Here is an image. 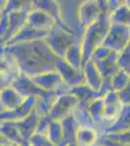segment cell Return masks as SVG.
<instances>
[{
  "label": "cell",
  "mask_w": 130,
  "mask_h": 146,
  "mask_svg": "<svg viewBox=\"0 0 130 146\" xmlns=\"http://www.w3.org/2000/svg\"><path fill=\"white\" fill-rule=\"evenodd\" d=\"M18 63L22 74L35 77L44 73L56 71L59 58L51 52L45 39L26 43L6 45Z\"/></svg>",
  "instance_id": "6da1fadb"
},
{
  "label": "cell",
  "mask_w": 130,
  "mask_h": 146,
  "mask_svg": "<svg viewBox=\"0 0 130 146\" xmlns=\"http://www.w3.org/2000/svg\"><path fill=\"white\" fill-rule=\"evenodd\" d=\"M111 25V13L109 11H103L98 20L84 29L82 38V67L90 60L92 53L99 47L103 46Z\"/></svg>",
  "instance_id": "7a4b0ae2"
},
{
  "label": "cell",
  "mask_w": 130,
  "mask_h": 146,
  "mask_svg": "<svg viewBox=\"0 0 130 146\" xmlns=\"http://www.w3.org/2000/svg\"><path fill=\"white\" fill-rule=\"evenodd\" d=\"M45 41L54 55L59 58H64L68 49L74 44L82 42V38L65 31L58 25H55L49 31Z\"/></svg>",
  "instance_id": "3957f363"
},
{
  "label": "cell",
  "mask_w": 130,
  "mask_h": 146,
  "mask_svg": "<svg viewBox=\"0 0 130 146\" xmlns=\"http://www.w3.org/2000/svg\"><path fill=\"white\" fill-rule=\"evenodd\" d=\"M16 91L22 95L24 98H44L46 100L55 101L56 98L61 95H64L60 92H46L40 89L38 86L34 84L30 77H27L23 74H20L16 80H14L11 85Z\"/></svg>",
  "instance_id": "277c9868"
},
{
  "label": "cell",
  "mask_w": 130,
  "mask_h": 146,
  "mask_svg": "<svg viewBox=\"0 0 130 146\" xmlns=\"http://www.w3.org/2000/svg\"><path fill=\"white\" fill-rule=\"evenodd\" d=\"M130 41V27L120 25H111L103 46L110 51L120 54Z\"/></svg>",
  "instance_id": "5b68a950"
},
{
  "label": "cell",
  "mask_w": 130,
  "mask_h": 146,
  "mask_svg": "<svg viewBox=\"0 0 130 146\" xmlns=\"http://www.w3.org/2000/svg\"><path fill=\"white\" fill-rule=\"evenodd\" d=\"M78 105L79 100L72 94L61 95L53 102L49 110V116L54 121H61L67 117L72 116Z\"/></svg>",
  "instance_id": "8992f818"
},
{
  "label": "cell",
  "mask_w": 130,
  "mask_h": 146,
  "mask_svg": "<svg viewBox=\"0 0 130 146\" xmlns=\"http://www.w3.org/2000/svg\"><path fill=\"white\" fill-rule=\"evenodd\" d=\"M31 79L36 86L46 92H60L63 94H69L71 91V88L64 83L57 71L44 73L32 77Z\"/></svg>",
  "instance_id": "52a82bcc"
},
{
  "label": "cell",
  "mask_w": 130,
  "mask_h": 146,
  "mask_svg": "<svg viewBox=\"0 0 130 146\" xmlns=\"http://www.w3.org/2000/svg\"><path fill=\"white\" fill-rule=\"evenodd\" d=\"M104 100V109H103V117L104 123H105V129L111 127L119 118L120 112L122 110L121 101H120L117 92L111 91L103 96ZM103 131V133H104Z\"/></svg>",
  "instance_id": "ba28073f"
},
{
  "label": "cell",
  "mask_w": 130,
  "mask_h": 146,
  "mask_svg": "<svg viewBox=\"0 0 130 146\" xmlns=\"http://www.w3.org/2000/svg\"><path fill=\"white\" fill-rule=\"evenodd\" d=\"M32 9L33 7H29L22 11L9 14V27L4 36L0 39V45H7L26 25L28 14Z\"/></svg>",
  "instance_id": "9c48e42d"
},
{
  "label": "cell",
  "mask_w": 130,
  "mask_h": 146,
  "mask_svg": "<svg viewBox=\"0 0 130 146\" xmlns=\"http://www.w3.org/2000/svg\"><path fill=\"white\" fill-rule=\"evenodd\" d=\"M101 13H102V9L99 1L88 0V1L81 2L78 9V21L80 25L84 29H86L98 20Z\"/></svg>",
  "instance_id": "30bf717a"
},
{
  "label": "cell",
  "mask_w": 130,
  "mask_h": 146,
  "mask_svg": "<svg viewBox=\"0 0 130 146\" xmlns=\"http://www.w3.org/2000/svg\"><path fill=\"white\" fill-rule=\"evenodd\" d=\"M56 71L60 74L64 83L71 89L86 84L84 71L71 66L63 58H59L56 63Z\"/></svg>",
  "instance_id": "8fae6325"
},
{
  "label": "cell",
  "mask_w": 130,
  "mask_h": 146,
  "mask_svg": "<svg viewBox=\"0 0 130 146\" xmlns=\"http://www.w3.org/2000/svg\"><path fill=\"white\" fill-rule=\"evenodd\" d=\"M20 74V67L6 45H0V75L13 82Z\"/></svg>",
  "instance_id": "7c38bea8"
},
{
  "label": "cell",
  "mask_w": 130,
  "mask_h": 146,
  "mask_svg": "<svg viewBox=\"0 0 130 146\" xmlns=\"http://www.w3.org/2000/svg\"><path fill=\"white\" fill-rule=\"evenodd\" d=\"M26 25L42 31H49L56 25L55 21L46 12L33 8L27 17Z\"/></svg>",
  "instance_id": "4fadbf2b"
},
{
  "label": "cell",
  "mask_w": 130,
  "mask_h": 146,
  "mask_svg": "<svg viewBox=\"0 0 130 146\" xmlns=\"http://www.w3.org/2000/svg\"><path fill=\"white\" fill-rule=\"evenodd\" d=\"M33 8L40 9V10L48 13L49 15L55 21L56 25L60 27L62 29H64L65 31L69 32L71 34L77 35L76 32H75L72 28H70L68 25H66L65 23H63L62 19H61V8H60L59 1H49V0H46V1H33ZM79 37H81V36H79Z\"/></svg>",
  "instance_id": "5bb4252c"
},
{
  "label": "cell",
  "mask_w": 130,
  "mask_h": 146,
  "mask_svg": "<svg viewBox=\"0 0 130 146\" xmlns=\"http://www.w3.org/2000/svg\"><path fill=\"white\" fill-rule=\"evenodd\" d=\"M35 101H36L35 98H28L18 109L0 113V122H18L26 118L34 110Z\"/></svg>",
  "instance_id": "9a60e30c"
},
{
  "label": "cell",
  "mask_w": 130,
  "mask_h": 146,
  "mask_svg": "<svg viewBox=\"0 0 130 146\" xmlns=\"http://www.w3.org/2000/svg\"><path fill=\"white\" fill-rule=\"evenodd\" d=\"M26 98L16 91L12 86L0 92V103L5 111H13L20 108Z\"/></svg>",
  "instance_id": "2e32d148"
},
{
  "label": "cell",
  "mask_w": 130,
  "mask_h": 146,
  "mask_svg": "<svg viewBox=\"0 0 130 146\" xmlns=\"http://www.w3.org/2000/svg\"><path fill=\"white\" fill-rule=\"evenodd\" d=\"M70 94H72L73 96H75L78 98V100H79V105L78 106L84 108L88 107V105L93 100L104 96V95L100 91L96 92L92 90L91 88H89L86 84L72 88L70 91Z\"/></svg>",
  "instance_id": "e0dca14e"
},
{
  "label": "cell",
  "mask_w": 130,
  "mask_h": 146,
  "mask_svg": "<svg viewBox=\"0 0 130 146\" xmlns=\"http://www.w3.org/2000/svg\"><path fill=\"white\" fill-rule=\"evenodd\" d=\"M40 118H41V117L33 110L26 118L20 120V121L15 122V125L16 126L18 131H20L22 138L26 141V142H28L29 138L36 133Z\"/></svg>",
  "instance_id": "ac0fdd59"
},
{
  "label": "cell",
  "mask_w": 130,
  "mask_h": 146,
  "mask_svg": "<svg viewBox=\"0 0 130 146\" xmlns=\"http://www.w3.org/2000/svg\"><path fill=\"white\" fill-rule=\"evenodd\" d=\"M119 54L115 52H111V54L106 58L100 60V62H94L96 67L98 68L101 76L104 79H110L120 69L117 64V58Z\"/></svg>",
  "instance_id": "d6986e66"
},
{
  "label": "cell",
  "mask_w": 130,
  "mask_h": 146,
  "mask_svg": "<svg viewBox=\"0 0 130 146\" xmlns=\"http://www.w3.org/2000/svg\"><path fill=\"white\" fill-rule=\"evenodd\" d=\"M82 71L84 74V81L86 85L91 88L92 90L99 92L103 84V78L96 67L95 63L91 60H88L82 67Z\"/></svg>",
  "instance_id": "ffe728a7"
},
{
  "label": "cell",
  "mask_w": 130,
  "mask_h": 146,
  "mask_svg": "<svg viewBox=\"0 0 130 146\" xmlns=\"http://www.w3.org/2000/svg\"><path fill=\"white\" fill-rule=\"evenodd\" d=\"M0 133H2L11 144L16 146H28L22 138L20 131L16 128L15 122H0Z\"/></svg>",
  "instance_id": "44dd1931"
},
{
  "label": "cell",
  "mask_w": 130,
  "mask_h": 146,
  "mask_svg": "<svg viewBox=\"0 0 130 146\" xmlns=\"http://www.w3.org/2000/svg\"><path fill=\"white\" fill-rule=\"evenodd\" d=\"M48 33L49 31L37 30L25 25L7 45H12V44H18V43H26V42H33V41H37V40H43L47 37Z\"/></svg>",
  "instance_id": "7402d4cb"
},
{
  "label": "cell",
  "mask_w": 130,
  "mask_h": 146,
  "mask_svg": "<svg viewBox=\"0 0 130 146\" xmlns=\"http://www.w3.org/2000/svg\"><path fill=\"white\" fill-rule=\"evenodd\" d=\"M130 131V105H124L120 112L119 118L111 127L105 129L103 135L106 133H121Z\"/></svg>",
  "instance_id": "603a6c76"
},
{
  "label": "cell",
  "mask_w": 130,
  "mask_h": 146,
  "mask_svg": "<svg viewBox=\"0 0 130 146\" xmlns=\"http://www.w3.org/2000/svg\"><path fill=\"white\" fill-rule=\"evenodd\" d=\"M100 138L98 131L93 128H79L76 135V142L80 146H95Z\"/></svg>",
  "instance_id": "cb8c5ba5"
},
{
  "label": "cell",
  "mask_w": 130,
  "mask_h": 146,
  "mask_svg": "<svg viewBox=\"0 0 130 146\" xmlns=\"http://www.w3.org/2000/svg\"><path fill=\"white\" fill-rule=\"evenodd\" d=\"M60 123L61 127H62L63 142L67 145L76 142V135L78 129H79V126H78L76 120L73 117V115L61 120Z\"/></svg>",
  "instance_id": "d4e9b609"
},
{
  "label": "cell",
  "mask_w": 130,
  "mask_h": 146,
  "mask_svg": "<svg viewBox=\"0 0 130 146\" xmlns=\"http://www.w3.org/2000/svg\"><path fill=\"white\" fill-rule=\"evenodd\" d=\"M63 60L71 66L82 70V42L72 45L67 50Z\"/></svg>",
  "instance_id": "484cf974"
},
{
  "label": "cell",
  "mask_w": 130,
  "mask_h": 146,
  "mask_svg": "<svg viewBox=\"0 0 130 146\" xmlns=\"http://www.w3.org/2000/svg\"><path fill=\"white\" fill-rule=\"evenodd\" d=\"M113 25H120L130 27V8L123 1V3L111 15Z\"/></svg>",
  "instance_id": "4316f807"
},
{
  "label": "cell",
  "mask_w": 130,
  "mask_h": 146,
  "mask_svg": "<svg viewBox=\"0 0 130 146\" xmlns=\"http://www.w3.org/2000/svg\"><path fill=\"white\" fill-rule=\"evenodd\" d=\"M73 117L76 120L79 128H93L96 129L95 123L91 118L87 108L78 106L73 113Z\"/></svg>",
  "instance_id": "83f0119b"
},
{
  "label": "cell",
  "mask_w": 130,
  "mask_h": 146,
  "mask_svg": "<svg viewBox=\"0 0 130 146\" xmlns=\"http://www.w3.org/2000/svg\"><path fill=\"white\" fill-rule=\"evenodd\" d=\"M46 135L48 136V138L51 140V142H53L54 145L60 146L62 144H65L63 142V133L60 121H54V120H53L51 125H49Z\"/></svg>",
  "instance_id": "f1b7e54d"
},
{
  "label": "cell",
  "mask_w": 130,
  "mask_h": 146,
  "mask_svg": "<svg viewBox=\"0 0 130 146\" xmlns=\"http://www.w3.org/2000/svg\"><path fill=\"white\" fill-rule=\"evenodd\" d=\"M111 82H112L113 91L119 92L130 83V74L123 69H119L111 78Z\"/></svg>",
  "instance_id": "f546056e"
},
{
  "label": "cell",
  "mask_w": 130,
  "mask_h": 146,
  "mask_svg": "<svg viewBox=\"0 0 130 146\" xmlns=\"http://www.w3.org/2000/svg\"><path fill=\"white\" fill-rule=\"evenodd\" d=\"M107 139L114 141V142L119 143V144L130 145V131H121V133H106L102 135Z\"/></svg>",
  "instance_id": "4dcf8cb0"
},
{
  "label": "cell",
  "mask_w": 130,
  "mask_h": 146,
  "mask_svg": "<svg viewBox=\"0 0 130 146\" xmlns=\"http://www.w3.org/2000/svg\"><path fill=\"white\" fill-rule=\"evenodd\" d=\"M28 146H56L48 138V136L43 133H35L28 140ZM60 146H67V144H62Z\"/></svg>",
  "instance_id": "1f68e13d"
},
{
  "label": "cell",
  "mask_w": 130,
  "mask_h": 146,
  "mask_svg": "<svg viewBox=\"0 0 130 146\" xmlns=\"http://www.w3.org/2000/svg\"><path fill=\"white\" fill-rule=\"evenodd\" d=\"M117 64L120 69H123L124 71L130 74V41L124 48V50L119 55Z\"/></svg>",
  "instance_id": "d6a6232c"
},
{
  "label": "cell",
  "mask_w": 130,
  "mask_h": 146,
  "mask_svg": "<svg viewBox=\"0 0 130 146\" xmlns=\"http://www.w3.org/2000/svg\"><path fill=\"white\" fill-rule=\"evenodd\" d=\"M111 52L112 51H110L108 48H106V47H104V46H101L92 53V55L90 56V60H91L92 62H100V60H102L104 58H107V56H109V55L111 54Z\"/></svg>",
  "instance_id": "836d02e7"
},
{
  "label": "cell",
  "mask_w": 130,
  "mask_h": 146,
  "mask_svg": "<svg viewBox=\"0 0 130 146\" xmlns=\"http://www.w3.org/2000/svg\"><path fill=\"white\" fill-rule=\"evenodd\" d=\"M51 121L53 119L49 116H45V117H41L40 118V121H39V124H38V127H37V129H36V133H43V135H46L47 131L49 129V127L51 125Z\"/></svg>",
  "instance_id": "e575fe53"
},
{
  "label": "cell",
  "mask_w": 130,
  "mask_h": 146,
  "mask_svg": "<svg viewBox=\"0 0 130 146\" xmlns=\"http://www.w3.org/2000/svg\"><path fill=\"white\" fill-rule=\"evenodd\" d=\"M117 95L123 106L130 105V83L126 87H124L121 91L117 92Z\"/></svg>",
  "instance_id": "d590c367"
},
{
  "label": "cell",
  "mask_w": 130,
  "mask_h": 146,
  "mask_svg": "<svg viewBox=\"0 0 130 146\" xmlns=\"http://www.w3.org/2000/svg\"><path fill=\"white\" fill-rule=\"evenodd\" d=\"M97 144H100V145H103V146H130V145L119 144V143L114 142V141H111V140L107 139L106 137H104V136H101V137L99 138Z\"/></svg>",
  "instance_id": "8d00e7d4"
},
{
  "label": "cell",
  "mask_w": 130,
  "mask_h": 146,
  "mask_svg": "<svg viewBox=\"0 0 130 146\" xmlns=\"http://www.w3.org/2000/svg\"><path fill=\"white\" fill-rule=\"evenodd\" d=\"M109 3V11H110L111 15L117 10L119 7L123 3V1H119V0H112V1H108Z\"/></svg>",
  "instance_id": "74e56055"
},
{
  "label": "cell",
  "mask_w": 130,
  "mask_h": 146,
  "mask_svg": "<svg viewBox=\"0 0 130 146\" xmlns=\"http://www.w3.org/2000/svg\"><path fill=\"white\" fill-rule=\"evenodd\" d=\"M13 82L10 81L9 79L5 78V77L0 75V92L3 91L4 89H6L7 87H10Z\"/></svg>",
  "instance_id": "f35d334b"
},
{
  "label": "cell",
  "mask_w": 130,
  "mask_h": 146,
  "mask_svg": "<svg viewBox=\"0 0 130 146\" xmlns=\"http://www.w3.org/2000/svg\"><path fill=\"white\" fill-rule=\"evenodd\" d=\"M6 4H7V1H5V0H0V14H1L2 11L4 10Z\"/></svg>",
  "instance_id": "ab89813d"
},
{
  "label": "cell",
  "mask_w": 130,
  "mask_h": 146,
  "mask_svg": "<svg viewBox=\"0 0 130 146\" xmlns=\"http://www.w3.org/2000/svg\"><path fill=\"white\" fill-rule=\"evenodd\" d=\"M67 146H80V145L77 142H74V143H71V144H68Z\"/></svg>",
  "instance_id": "60d3db41"
},
{
  "label": "cell",
  "mask_w": 130,
  "mask_h": 146,
  "mask_svg": "<svg viewBox=\"0 0 130 146\" xmlns=\"http://www.w3.org/2000/svg\"><path fill=\"white\" fill-rule=\"evenodd\" d=\"M5 110H4V108L2 107V105H1V103H0V113H2V112H4Z\"/></svg>",
  "instance_id": "b9f144b4"
},
{
  "label": "cell",
  "mask_w": 130,
  "mask_h": 146,
  "mask_svg": "<svg viewBox=\"0 0 130 146\" xmlns=\"http://www.w3.org/2000/svg\"><path fill=\"white\" fill-rule=\"evenodd\" d=\"M0 146H16V145H14V144H9V145H0Z\"/></svg>",
  "instance_id": "7bdbcfd3"
},
{
  "label": "cell",
  "mask_w": 130,
  "mask_h": 146,
  "mask_svg": "<svg viewBox=\"0 0 130 146\" xmlns=\"http://www.w3.org/2000/svg\"><path fill=\"white\" fill-rule=\"evenodd\" d=\"M95 146H103V145H100V144H97V145H95Z\"/></svg>",
  "instance_id": "ee69618b"
},
{
  "label": "cell",
  "mask_w": 130,
  "mask_h": 146,
  "mask_svg": "<svg viewBox=\"0 0 130 146\" xmlns=\"http://www.w3.org/2000/svg\"><path fill=\"white\" fill-rule=\"evenodd\" d=\"M0 145H3V144H2V143H1V142H0Z\"/></svg>",
  "instance_id": "f6af8a7d"
}]
</instances>
